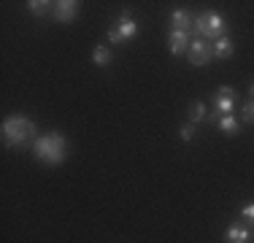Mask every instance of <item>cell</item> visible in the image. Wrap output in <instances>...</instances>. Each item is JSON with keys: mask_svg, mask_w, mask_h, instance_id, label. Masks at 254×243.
<instances>
[{"mask_svg": "<svg viewBox=\"0 0 254 243\" xmlns=\"http://www.w3.org/2000/svg\"><path fill=\"white\" fill-rule=\"evenodd\" d=\"M0 132H3V143L8 149H27V146H35V141H38L35 122H30L27 117H19V114L3 119Z\"/></svg>", "mask_w": 254, "mask_h": 243, "instance_id": "6da1fadb", "label": "cell"}, {"mask_svg": "<svg viewBox=\"0 0 254 243\" xmlns=\"http://www.w3.org/2000/svg\"><path fill=\"white\" fill-rule=\"evenodd\" d=\"M33 151H35V160L44 162V165H52V168L63 165L65 157H68V141L60 132H49V135H41L35 141Z\"/></svg>", "mask_w": 254, "mask_h": 243, "instance_id": "7a4b0ae2", "label": "cell"}, {"mask_svg": "<svg viewBox=\"0 0 254 243\" xmlns=\"http://www.w3.org/2000/svg\"><path fill=\"white\" fill-rule=\"evenodd\" d=\"M192 33L203 41H219L225 38V19L214 11H205V14H197L195 22H192Z\"/></svg>", "mask_w": 254, "mask_h": 243, "instance_id": "3957f363", "label": "cell"}, {"mask_svg": "<svg viewBox=\"0 0 254 243\" xmlns=\"http://www.w3.org/2000/svg\"><path fill=\"white\" fill-rule=\"evenodd\" d=\"M135 33H138V22L130 16V11H125V14L119 16L117 27L108 30V41H111V44H119V41H130V38H135Z\"/></svg>", "mask_w": 254, "mask_h": 243, "instance_id": "277c9868", "label": "cell"}, {"mask_svg": "<svg viewBox=\"0 0 254 243\" xmlns=\"http://www.w3.org/2000/svg\"><path fill=\"white\" fill-rule=\"evenodd\" d=\"M187 57H190V65H208L211 62V57H214V49H211L208 41H203V38H195L190 44V52H187Z\"/></svg>", "mask_w": 254, "mask_h": 243, "instance_id": "5b68a950", "label": "cell"}, {"mask_svg": "<svg viewBox=\"0 0 254 243\" xmlns=\"http://www.w3.org/2000/svg\"><path fill=\"white\" fill-rule=\"evenodd\" d=\"M78 0H60V3H54V11H52V16L57 22H73L76 19V14H78Z\"/></svg>", "mask_w": 254, "mask_h": 243, "instance_id": "8992f818", "label": "cell"}, {"mask_svg": "<svg viewBox=\"0 0 254 243\" xmlns=\"http://www.w3.org/2000/svg\"><path fill=\"white\" fill-rule=\"evenodd\" d=\"M233 106H235V89L227 87V84H222V87H219V97H216V111H219V117L233 114Z\"/></svg>", "mask_w": 254, "mask_h": 243, "instance_id": "52a82bcc", "label": "cell"}, {"mask_svg": "<svg viewBox=\"0 0 254 243\" xmlns=\"http://www.w3.org/2000/svg\"><path fill=\"white\" fill-rule=\"evenodd\" d=\"M190 33H181V30H171V35H168V46H171V54H187L190 52Z\"/></svg>", "mask_w": 254, "mask_h": 243, "instance_id": "ba28073f", "label": "cell"}, {"mask_svg": "<svg viewBox=\"0 0 254 243\" xmlns=\"http://www.w3.org/2000/svg\"><path fill=\"white\" fill-rule=\"evenodd\" d=\"M225 243H254V233L244 224H230L225 233Z\"/></svg>", "mask_w": 254, "mask_h": 243, "instance_id": "9c48e42d", "label": "cell"}, {"mask_svg": "<svg viewBox=\"0 0 254 243\" xmlns=\"http://www.w3.org/2000/svg\"><path fill=\"white\" fill-rule=\"evenodd\" d=\"M192 22H195V16L190 14V11H173L171 14V27L173 30H181V33H190L192 30Z\"/></svg>", "mask_w": 254, "mask_h": 243, "instance_id": "30bf717a", "label": "cell"}, {"mask_svg": "<svg viewBox=\"0 0 254 243\" xmlns=\"http://www.w3.org/2000/svg\"><path fill=\"white\" fill-rule=\"evenodd\" d=\"M211 49H214V57L216 60H227V57H233V52H235V44L233 41L227 38H219V41H214V44H211Z\"/></svg>", "mask_w": 254, "mask_h": 243, "instance_id": "8fae6325", "label": "cell"}, {"mask_svg": "<svg viewBox=\"0 0 254 243\" xmlns=\"http://www.w3.org/2000/svg\"><path fill=\"white\" fill-rule=\"evenodd\" d=\"M27 11L33 16H46V14H52V11H54V3H49V0H30Z\"/></svg>", "mask_w": 254, "mask_h": 243, "instance_id": "7c38bea8", "label": "cell"}, {"mask_svg": "<svg viewBox=\"0 0 254 243\" xmlns=\"http://www.w3.org/2000/svg\"><path fill=\"white\" fill-rule=\"evenodd\" d=\"M219 130L227 132V135H238L241 130V122L233 117V114H227V117H219Z\"/></svg>", "mask_w": 254, "mask_h": 243, "instance_id": "4fadbf2b", "label": "cell"}, {"mask_svg": "<svg viewBox=\"0 0 254 243\" xmlns=\"http://www.w3.org/2000/svg\"><path fill=\"white\" fill-rule=\"evenodd\" d=\"M92 60H95V65H98V68H106V65L111 62V49H106V46H95Z\"/></svg>", "mask_w": 254, "mask_h": 243, "instance_id": "5bb4252c", "label": "cell"}, {"mask_svg": "<svg viewBox=\"0 0 254 243\" xmlns=\"http://www.w3.org/2000/svg\"><path fill=\"white\" fill-rule=\"evenodd\" d=\"M205 114H208V108H205L203 100H197V103H192V106H190V122H192V124H195V122H203Z\"/></svg>", "mask_w": 254, "mask_h": 243, "instance_id": "9a60e30c", "label": "cell"}, {"mask_svg": "<svg viewBox=\"0 0 254 243\" xmlns=\"http://www.w3.org/2000/svg\"><path fill=\"white\" fill-rule=\"evenodd\" d=\"M241 122H246V124H254V100L244 103V108H241Z\"/></svg>", "mask_w": 254, "mask_h": 243, "instance_id": "2e32d148", "label": "cell"}, {"mask_svg": "<svg viewBox=\"0 0 254 243\" xmlns=\"http://www.w3.org/2000/svg\"><path fill=\"white\" fill-rule=\"evenodd\" d=\"M179 138H181V141H192V138H195V124H192V122H190V124H184V127H181V132H179Z\"/></svg>", "mask_w": 254, "mask_h": 243, "instance_id": "e0dca14e", "label": "cell"}, {"mask_svg": "<svg viewBox=\"0 0 254 243\" xmlns=\"http://www.w3.org/2000/svg\"><path fill=\"white\" fill-rule=\"evenodd\" d=\"M241 216H244V219H246V222H249V224H254V203L244 205V208H241Z\"/></svg>", "mask_w": 254, "mask_h": 243, "instance_id": "ac0fdd59", "label": "cell"}, {"mask_svg": "<svg viewBox=\"0 0 254 243\" xmlns=\"http://www.w3.org/2000/svg\"><path fill=\"white\" fill-rule=\"evenodd\" d=\"M252 95H254V84H252Z\"/></svg>", "mask_w": 254, "mask_h": 243, "instance_id": "d6986e66", "label": "cell"}]
</instances>
